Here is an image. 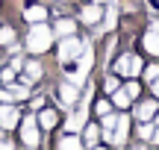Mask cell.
Segmentation results:
<instances>
[{"mask_svg": "<svg viewBox=\"0 0 159 150\" xmlns=\"http://www.w3.org/2000/svg\"><path fill=\"white\" fill-rule=\"evenodd\" d=\"M91 150H106V147H91Z\"/></svg>", "mask_w": 159, "mask_h": 150, "instance_id": "d590c367", "label": "cell"}, {"mask_svg": "<svg viewBox=\"0 0 159 150\" xmlns=\"http://www.w3.org/2000/svg\"><path fill=\"white\" fill-rule=\"evenodd\" d=\"M115 121H118V118H115L112 112H106V115H103V130H106V133H109V130L115 127Z\"/></svg>", "mask_w": 159, "mask_h": 150, "instance_id": "603a6c76", "label": "cell"}, {"mask_svg": "<svg viewBox=\"0 0 159 150\" xmlns=\"http://www.w3.org/2000/svg\"><path fill=\"white\" fill-rule=\"evenodd\" d=\"M106 139L112 141L115 147H118V144H124V139H127V118H118V121H115V127L106 133Z\"/></svg>", "mask_w": 159, "mask_h": 150, "instance_id": "8992f818", "label": "cell"}, {"mask_svg": "<svg viewBox=\"0 0 159 150\" xmlns=\"http://www.w3.org/2000/svg\"><path fill=\"white\" fill-rule=\"evenodd\" d=\"M85 121H89V112H85V109H77L74 115L68 118V133H77V130H83V127H85Z\"/></svg>", "mask_w": 159, "mask_h": 150, "instance_id": "30bf717a", "label": "cell"}, {"mask_svg": "<svg viewBox=\"0 0 159 150\" xmlns=\"http://www.w3.org/2000/svg\"><path fill=\"white\" fill-rule=\"evenodd\" d=\"M153 3H156V6H159V0H153Z\"/></svg>", "mask_w": 159, "mask_h": 150, "instance_id": "74e56055", "label": "cell"}, {"mask_svg": "<svg viewBox=\"0 0 159 150\" xmlns=\"http://www.w3.org/2000/svg\"><path fill=\"white\" fill-rule=\"evenodd\" d=\"M21 141L27 147L39 144V121H35V118H24V124H21Z\"/></svg>", "mask_w": 159, "mask_h": 150, "instance_id": "277c9868", "label": "cell"}, {"mask_svg": "<svg viewBox=\"0 0 159 150\" xmlns=\"http://www.w3.org/2000/svg\"><path fill=\"white\" fill-rule=\"evenodd\" d=\"M144 77H148V80H156V77H159V65H150V68H148V74H144Z\"/></svg>", "mask_w": 159, "mask_h": 150, "instance_id": "4316f807", "label": "cell"}, {"mask_svg": "<svg viewBox=\"0 0 159 150\" xmlns=\"http://www.w3.org/2000/svg\"><path fill=\"white\" fill-rule=\"evenodd\" d=\"M3 80H6V82H12V80H15V68H9V71H3Z\"/></svg>", "mask_w": 159, "mask_h": 150, "instance_id": "f1b7e54d", "label": "cell"}, {"mask_svg": "<svg viewBox=\"0 0 159 150\" xmlns=\"http://www.w3.org/2000/svg\"><path fill=\"white\" fill-rule=\"evenodd\" d=\"M156 124H159V115H156Z\"/></svg>", "mask_w": 159, "mask_h": 150, "instance_id": "f35d334b", "label": "cell"}, {"mask_svg": "<svg viewBox=\"0 0 159 150\" xmlns=\"http://www.w3.org/2000/svg\"><path fill=\"white\" fill-rule=\"evenodd\" d=\"M100 15H103V9H100L97 3L85 6V9L80 12V18H83V24H100Z\"/></svg>", "mask_w": 159, "mask_h": 150, "instance_id": "9c48e42d", "label": "cell"}, {"mask_svg": "<svg viewBox=\"0 0 159 150\" xmlns=\"http://www.w3.org/2000/svg\"><path fill=\"white\" fill-rule=\"evenodd\" d=\"M50 44H53V29H47L44 24H35V27L30 29L27 50H30V53H44Z\"/></svg>", "mask_w": 159, "mask_h": 150, "instance_id": "7a4b0ae2", "label": "cell"}, {"mask_svg": "<svg viewBox=\"0 0 159 150\" xmlns=\"http://www.w3.org/2000/svg\"><path fill=\"white\" fill-rule=\"evenodd\" d=\"M150 141H156V144H159V130H153V135H150Z\"/></svg>", "mask_w": 159, "mask_h": 150, "instance_id": "d6a6232c", "label": "cell"}, {"mask_svg": "<svg viewBox=\"0 0 159 150\" xmlns=\"http://www.w3.org/2000/svg\"><path fill=\"white\" fill-rule=\"evenodd\" d=\"M9 100H12V91H6V88H3V91H0V103H9Z\"/></svg>", "mask_w": 159, "mask_h": 150, "instance_id": "f546056e", "label": "cell"}, {"mask_svg": "<svg viewBox=\"0 0 159 150\" xmlns=\"http://www.w3.org/2000/svg\"><path fill=\"white\" fill-rule=\"evenodd\" d=\"M133 150H148V147H139V144H136V147H133Z\"/></svg>", "mask_w": 159, "mask_h": 150, "instance_id": "e575fe53", "label": "cell"}, {"mask_svg": "<svg viewBox=\"0 0 159 150\" xmlns=\"http://www.w3.org/2000/svg\"><path fill=\"white\" fill-rule=\"evenodd\" d=\"M77 97H80V86H74V82H62L59 86V100L62 103H77Z\"/></svg>", "mask_w": 159, "mask_h": 150, "instance_id": "52a82bcc", "label": "cell"}, {"mask_svg": "<svg viewBox=\"0 0 159 150\" xmlns=\"http://www.w3.org/2000/svg\"><path fill=\"white\" fill-rule=\"evenodd\" d=\"M112 97H115V103H118V106H127V103H130V94H127V91H121V88H115V91H112Z\"/></svg>", "mask_w": 159, "mask_h": 150, "instance_id": "d6986e66", "label": "cell"}, {"mask_svg": "<svg viewBox=\"0 0 159 150\" xmlns=\"http://www.w3.org/2000/svg\"><path fill=\"white\" fill-rule=\"evenodd\" d=\"M12 38H15V33H12L9 27H3V29H0V44H12Z\"/></svg>", "mask_w": 159, "mask_h": 150, "instance_id": "44dd1931", "label": "cell"}, {"mask_svg": "<svg viewBox=\"0 0 159 150\" xmlns=\"http://www.w3.org/2000/svg\"><path fill=\"white\" fill-rule=\"evenodd\" d=\"M153 29H156V33H159V21H156V24H153Z\"/></svg>", "mask_w": 159, "mask_h": 150, "instance_id": "836d02e7", "label": "cell"}, {"mask_svg": "<svg viewBox=\"0 0 159 150\" xmlns=\"http://www.w3.org/2000/svg\"><path fill=\"white\" fill-rule=\"evenodd\" d=\"M150 135H153V127H150V124H142V127H139V139L150 141Z\"/></svg>", "mask_w": 159, "mask_h": 150, "instance_id": "7402d4cb", "label": "cell"}, {"mask_svg": "<svg viewBox=\"0 0 159 150\" xmlns=\"http://www.w3.org/2000/svg\"><path fill=\"white\" fill-rule=\"evenodd\" d=\"M83 133H85V135H83V139H85V144H89V147H94V144H97V139H100V127H94V124H91V127H85Z\"/></svg>", "mask_w": 159, "mask_h": 150, "instance_id": "9a60e30c", "label": "cell"}, {"mask_svg": "<svg viewBox=\"0 0 159 150\" xmlns=\"http://www.w3.org/2000/svg\"><path fill=\"white\" fill-rule=\"evenodd\" d=\"M109 109H112V106H109L106 100H100V103H97V109H94V112H97V115H106Z\"/></svg>", "mask_w": 159, "mask_h": 150, "instance_id": "d4e9b609", "label": "cell"}, {"mask_svg": "<svg viewBox=\"0 0 159 150\" xmlns=\"http://www.w3.org/2000/svg\"><path fill=\"white\" fill-rule=\"evenodd\" d=\"M62 150H83V144H80V139H74V135H65L62 139Z\"/></svg>", "mask_w": 159, "mask_h": 150, "instance_id": "ac0fdd59", "label": "cell"}, {"mask_svg": "<svg viewBox=\"0 0 159 150\" xmlns=\"http://www.w3.org/2000/svg\"><path fill=\"white\" fill-rule=\"evenodd\" d=\"M115 21H118V9L112 6V9L106 12V27H115Z\"/></svg>", "mask_w": 159, "mask_h": 150, "instance_id": "cb8c5ba5", "label": "cell"}, {"mask_svg": "<svg viewBox=\"0 0 159 150\" xmlns=\"http://www.w3.org/2000/svg\"><path fill=\"white\" fill-rule=\"evenodd\" d=\"M18 124V109H12V106H0V127H6V130H12Z\"/></svg>", "mask_w": 159, "mask_h": 150, "instance_id": "ba28073f", "label": "cell"}, {"mask_svg": "<svg viewBox=\"0 0 159 150\" xmlns=\"http://www.w3.org/2000/svg\"><path fill=\"white\" fill-rule=\"evenodd\" d=\"M0 150H12V144L9 141H0Z\"/></svg>", "mask_w": 159, "mask_h": 150, "instance_id": "1f68e13d", "label": "cell"}, {"mask_svg": "<svg viewBox=\"0 0 159 150\" xmlns=\"http://www.w3.org/2000/svg\"><path fill=\"white\" fill-rule=\"evenodd\" d=\"M118 86H121V82L115 80V77H109V80H106V91H109V94H112V91H115V88H118Z\"/></svg>", "mask_w": 159, "mask_h": 150, "instance_id": "484cf974", "label": "cell"}, {"mask_svg": "<svg viewBox=\"0 0 159 150\" xmlns=\"http://www.w3.org/2000/svg\"><path fill=\"white\" fill-rule=\"evenodd\" d=\"M91 62H94V50H91V44H83L80 56L74 59V65H71V62H65V74H68V82H74V86H83V82H85V77H89Z\"/></svg>", "mask_w": 159, "mask_h": 150, "instance_id": "6da1fadb", "label": "cell"}, {"mask_svg": "<svg viewBox=\"0 0 159 150\" xmlns=\"http://www.w3.org/2000/svg\"><path fill=\"white\" fill-rule=\"evenodd\" d=\"M153 94H156V97H159V77H156V80H153Z\"/></svg>", "mask_w": 159, "mask_h": 150, "instance_id": "4dcf8cb0", "label": "cell"}, {"mask_svg": "<svg viewBox=\"0 0 159 150\" xmlns=\"http://www.w3.org/2000/svg\"><path fill=\"white\" fill-rule=\"evenodd\" d=\"M124 91H127V94H130V97H136V94H139V86H136V82H130V86H127V88H124Z\"/></svg>", "mask_w": 159, "mask_h": 150, "instance_id": "83f0119b", "label": "cell"}, {"mask_svg": "<svg viewBox=\"0 0 159 150\" xmlns=\"http://www.w3.org/2000/svg\"><path fill=\"white\" fill-rule=\"evenodd\" d=\"M24 74H27L30 82L39 80V77H41V65H39V62H24Z\"/></svg>", "mask_w": 159, "mask_h": 150, "instance_id": "2e32d148", "label": "cell"}, {"mask_svg": "<svg viewBox=\"0 0 159 150\" xmlns=\"http://www.w3.org/2000/svg\"><path fill=\"white\" fill-rule=\"evenodd\" d=\"M12 94H15V97H30V80H24L21 86H15V91H12Z\"/></svg>", "mask_w": 159, "mask_h": 150, "instance_id": "ffe728a7", "label": "cell"}, {"mask_svg": "<svg viewBox=\"0 0 159 150\" xmlns=\"http://www.w3.org/2000/svg\"><path fill=\"white\" fill-rule=\"evenodd\" d=\"M136 115H139V121H150V118L156 115V103H142L136 109Z\"/></svg>", "mask_w": 159, "mask_h": 150, "instance_id": "4fadbf2b", "label": "cell"}, {"mask_svg": "<svg viewBox=\"0 0 159 150\" xmlns=\"http://www.w3.org/2000/svg\"><path fill=\"white\" fill-rule=\"evenodd\" d=\"M139 68H142V62L136 56H121L115 62V74H139Z\"/></svg>", "mask_w": 159, "mask_h": 150, "instance_id": "5b68a950", "label": "cell"}, {"mask_svg": "<svg viewBox=\"0 0 159 150\" xmlns=\"http://www.w3.org/2000/svg\"><path fill=\"white\" fill-rule=\"evenodd\" d=\"M35 121H39L44 130H50L53 124H56V112H53V109H44V112H39V118H35Z\"/></svg>", "mask_w": 159, "mask_h": 150, "instance_id": "7c38bea8", "label": "cell"}, {"mask_svg": "<svg viewBox=\"0 0 159 150\" xmlns=\"http://www.w3.org/2000/svg\"><path fill=\"white\" fill-rule=\"evenodd\" d=\"M80 50H83V41L74 38V35H65L62 44H59V62H74L80 56Z\"/></svg>", "mask_w": 159, "mask_h": 150, "instance_id": "3957f363", "label": "cell"}, {"mask_svg": "<svg viewBox=\"0 0 159 150\" xmlns=\"http://www.w3.org/2000/svg\"><path fill=\"white\" fill-rule=\"evenodd\" d=\"M91 3H103V0H91Z\"/></svg>", "mask_w": 159, "mask_h": 150, "instance_id": "8d00e7d4", "label": "cell"}, {"mask_svg": "<svg viewBox=\"0 0 159 150\" xmlns=\"http://www.w3.org/2000/svg\"><path fill=\"white\" fill-rule=\"evenodd\" d=\"M144 50L153 53V56H159V33H156V29H150V33L144 35Z\"/></svg>", "mask_w": 159, "mask_h": 150, "instance_id": "8fae6325", "label": "cell"}, {"mask_svg": "<svg viewBox=\"0 0 159 150\" xmlns=\"http://www.w3.org/2000/svg\"><path fill=\"white\" fill-rule=\"evenodd\" d=\"M44 15H47V12L41 9V6H30L24 18H27V21H33V24H39V21H44Z\"/></svg>", "mask_w": 159, "mask_h": 150, "instance_id": "e0dca14e", "label": "cell"}, {"mask_svg": "<svg viewBox=\"0 0 159 150\" xmlns=\"http://www.w3.org/2000/svg\"><path fill=\"white\" fill-rule=\"evenodd\" d=\"M74 29H77V24L68 21V18H62V21L56 24V35H62V38H65V35H74Z\"/></svg>", "mask_w": 159, "mask_h": 150, "instance_id": "5bb4252c", "label": "cell"}]
</instances>
